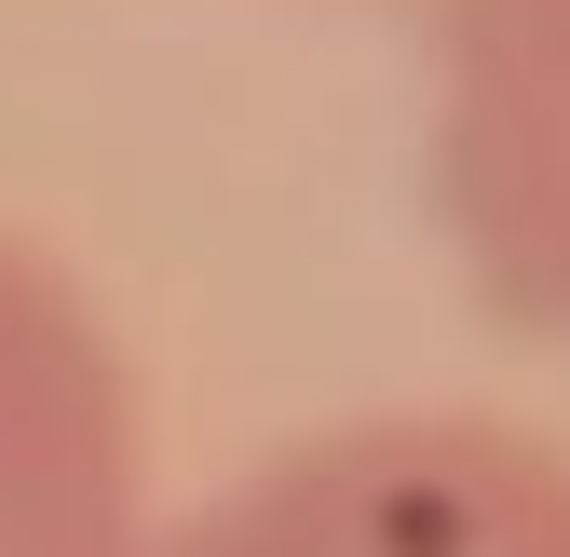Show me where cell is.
Here are the masks:
<instances>
[{"label": "cell", "instance_id": "2", "mask_svg": "<svg viewBox=\"0 0 570 557\" xmlns=\"http://www.w3.org/2000/svg\"><path fill=\"white\" fill-rule=\"evenodd\" d=\"M435 190L475 286L570 340V0H435Z\"/></svg>", "mask_w": 570, "mask_h": 557}, {"label": "cell", "instance_id": "1", "mask_svg": "<svg viewBox=\"0 0 570 557\" xmlns=\"http://www.w3.org/2000/svg\"><path fill=\"white\" fill-rule=\"evenodd\" d=\"M136 557H570V449L489 408H381L245 462Z\"/></svg>", "mask_w": 570, "mask_h": 557}, {"label": "cell", "instance_id": "3", "mask_svg": "<svg viewBox=\"0 0 570 557\" xmlns=\"http://www.w3.org/2000/svg\"><path fill=\"white\" fill-rule=\"evenodd\" d=\"M136 394L96 300L0 232V557H136Z\"/></svg>", "mask_w": 570, "mask_h": 557}]
</instances>
